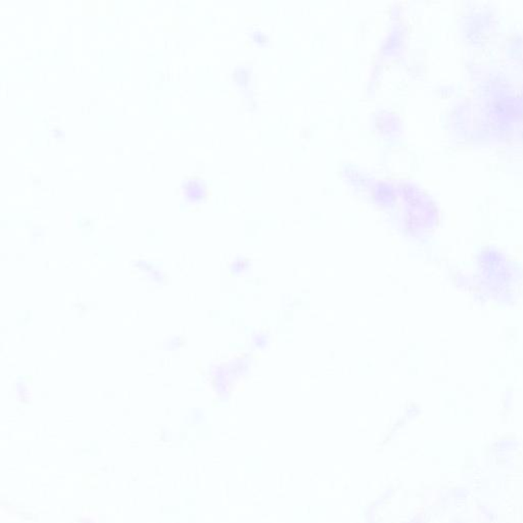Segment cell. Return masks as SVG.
<instances>
[{"label":"cell","mask_w":523,"mask_h":523,"mask_svg":"<svg viewBox=\"0 0 523 523\" xmlns=\"http://www.w3.org/2000/svg\"><path fill=\"white\" fill-rule=\"evenodd\" d=\"M184 200L187 204H198L208 196L206 182L198 176H187L181 183Z\"/></svg>","instance_id":"obj_1"}]
</instances>
